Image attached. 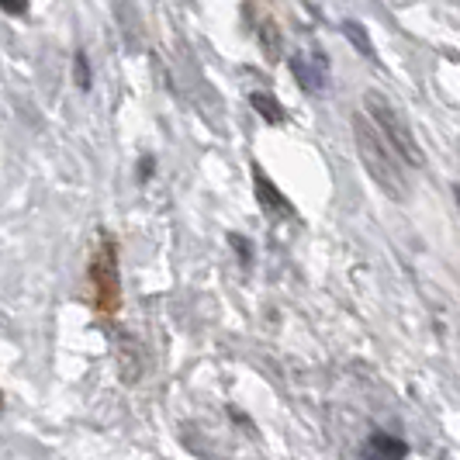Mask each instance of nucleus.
<instances>
[{
  "mask_svg": "<svg viewBox=\"0 0 460 460\" xmlns=\"http://www.w3.org/2000/svg\"><path fill=\"white\" fill-rule=\"evenodd\" d=\"M343 31H346V39L353 42V46L360 49L364 56H374V46H370V39H367V31H364V24H357V22H346L343 24Z\"/></svg>",
  "mask_w": 460,
  "mask_h": 460,
  "instance_id": "9",
  "label": "nucleus"
},
{
  "mask_svg": "<svg viewBox=\"0 0 460 460\" xmlns=\"http://www.w3.org/2000/svg\"><path fill=\"white\" fill-rule=\"evenodd\" d=\"M0 7H4L7 14H24V11H28V0H0Z\"/></svg>",
  "mask_w": 460,
  "mask_h": 460,
  "instance_id": "12",
  "label": "nucleus"
},
{
  "mask_svg": "<svg viewBox=\"0 0 460 460\" xmlns=\"http://www.w3.org/2000/svg\"><path fill=\"white\" fill-rule=\"evenodd\" d=\"M250 104H253L256 111H260V118H263V121H270V125H280V121L288 118L284 104H280L277 97H270V93H263V91H256L253 97H250Z\"/></svg>",
  "mask_w": 460,
  "mask_h": 460,
  "instance_id": "6",
  "label": "nucleus"
},
{
  "mask_svg": "<svg viewBox=\"0 0 460 460\" xmlns=\"http://www.w3.org/2000/svg\"><path fill=\"white\" fill-rule=\"evenodd\" d=\"M138 177H142V181H149V177H153V160H149V156L138 163Z\"/></svg>",
  "mask_w": 460,
  "mask_h": 460,
  "instance_id": "13",
  "label": "nucleus"
},
{
  "mask_svg": "<svg viewBox=\"0 0 460 460\" xmlns=\"http://www.w3.org/2000/svg\"><path fill=\"white\" fill-rule=\"evenodd\" d=\"M229 243H232V250L239 253V260H243V263H250V260H253V246H250V239H239V235L232 232Z\"/></svg>",
  "mask_w": 460,
  "mask_h": 460,
  "instance_id": "11",
  "label": "nucleus"
},
{
  "mask_svg": "<svg viewBox=\"0 0 460 460\" xmlns=\"http://www.w3.org/2000/svg\"><path fill=\"white\" fill-rule=\"evenodd\" d=\"M405 454H409V447L388 433H374L364 447V460H405Z\"/></svg>",
  "mask_w": 460,
  "mask_h": 460,
  "instance_id": "5",
  "label": "nucleus"
},
{
  "mask_svg": "<svg viewBox=\"0 0 460 460\" xmlns=\"http://www.w3.org/2000/svg\"><path fill=\"white\" fill-rule=\"evenodd\" d=\"M0 409H4V398H0Z\"/></svg>",
  "mask_w": 460,
  "mask_h": 460,
  "instance_id": "14",
  "label": "nucleus"
},
{
  "mask_svg": "<svg viewBox=\"0 0 460 460\" xmlns=\"http://www.w3.org/2000/svg\"><path fill=\"white\" fill-rule=\"evenodd\" d=\"M291 69H295V76L305 84V91H319V84H323V69H312L308 63H305V56H295V59H291Z\"/></svg>",
  "mask_w": 460,
  "mask_h": 460,
  "instance_id": "7",
  "label": "nucleus"
},
{
  "mask_svg": "<svg viewBox=\"0 0 460 460\" xmlns=\"http://www.w3.org/2000/svg\"><path fill=\"white\" fill-rule=\"evenodd\" d=\"M353 142H357L360 163L367 166L370 181L381 187L392 201H405L409 198V181H405L398 160L392 156L388 142L377 136V128L370 125L367 115H353Z\"/></svg>",
  "mask_w": 460,
  "mask_h": 460,
  "instance_id": "1",
  "label": "nucleus"
},
{
  "mask_svg": "<svg viewBox=\"0 0 460 460\" xmlns=\"http://www.w3.org/2000/svg\"><path fill=\"white\" fill-rule=\"evenodd\" d=\"M364 108H367L370 125L377 128V136L388 142L392 153H398L409 166H422V163H426V153H422V146H419V138H415L409 118L402 115L385 93L367 91L364 93Z\"/></svg>",
  "mask_w": 460,
  "mask_h": 460,
  "instance_id": "2",
  "label": "nucleus"
},
{
  "mask_svg": "<svg viewBox=\"0 0 460 460\" xmlns=\"http://www.w3.org/2000/svg\"><path fill=\"white\" fill-rule=\"evenodd\" d=\"M253 187H256V201H260V208H263L270 218H291V215H295L291 201L277 190V184H270V177H267L260 166H253Z\"/></svg>",
  "mask_w": 460,
  "mask_h": 460,
  "instance_id": "4",
  "label": "nucleus"
},
{
  "mask_svg": "<svg viewBox=\"0 0 460 460\" xmlns=\"http://www.w3.org/2000/svg\"><path fill=\"white\" fill-rule=\"evenodd\" d=\"M73 73H76V84L87 91L91 87V66H87V56H80L76 52V63H73Z\"/></svg>",
  "mask_w": 460,
  "mask_h": 460,
  "instance_id": "10",
  "label": "nucleus"
},
{
  "mask_svg": "<svg viewBox=\"0 0 460 460\" xmlns=\"http://www.w3.org/2000/svg\"><path fill=\"white\" fill-rule=\"evenodd\" d=\"M87 298H91L93 312L111 319L121 308V270H118V246L111 235H101L97 250L87 267Z\"/></svg>",
  "mask_w": 460,
  "mask_h": 460,
  "instance_id": "3",
  "label": "nucleus"
},
{
  "mask_svg": "<svg viewBox=\"0 0 460 460\" xmlns=\"http://www.w3.org/2000/svg\"><path fill=\"white\" fill-rule=\"evenodd\" d=\"M260 46H263V52H267L270 59H277V56H280V31H277L274 22L260 24Z\"/></svg>",
  "mask_w": 460,
  "mask_h": 460,
  "instance_id": "8",
  "label": "nucleus"
}]
</instances>
